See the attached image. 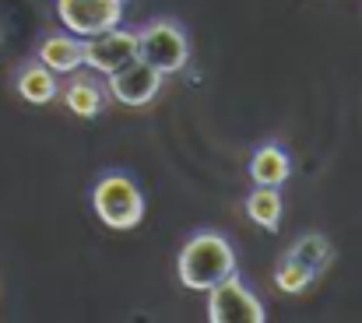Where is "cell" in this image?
<instances>
[{"label":"cell","instance_id":"cell-6","mask_svg":"<svg viewBox=\"0 0 362 323\" xmlns=\"http://www.w3.org/2000/svg\"><path fill=\"white\" fill-rule=\"evenodd\" d=\"M127 0H57V18L67 32L88 39L123 25Z\"/></svg>","mask_w":362,"mask_h":323},{"label":"cell","instance_id":"cell-3","mask_svg":"<svg viewBox=\"0 0 362 323\" xmlns=\"http://www.w3.org/2000/svg\"><path fill=\"white\" fill-rule=\"evenodd\" d=\"M92 208L106 228L130 232L144 221V194L127 172H106L92 190Z\"/></svg>","mask_w":362,"mask_h":323},{"label":"cell","instance_id":"cell-12","mask_svg":"<svg viewBox=\"0 0 362 323\" xmlns=\"http://www.w3.org/2000/svg\"><path fill=\"white\" fill-rule=\"evenodd\" d=\"M281 257H288V260H296V264H303L313 278H320L331 264H334V246H331V239L327 235H320V232H306V235H299Z\"/></svg>","mask_w":362,"mask_h":323},{"label":"cell","instance_id":"cell-2","mask_svg":"<svg viewBox=\"0 0 362 323\" xmlns=\"http://www.w3.org/2000/svg\"><path fill=\"white\" fill-rule=\"evenodd\" d=\"M137 57L162 78L180 74L190 64V35L176 18H155L137 28Z\"/></svg>","mask_w":362,"mask_h":323},{"label":"cell","instance_id":"cell-9","mask_svg":"<svg viewBox=\"0 0 362 323\" xmlns=\"http://www.w3.org/2000/svg\"><path fill=\"white\" fill-rule=\"evenodd\" d=\"M35 60H42L53 74H74L78 67H85V39L74 35V32H49L39 49H35Z\"/></svg>","mask_w":362,"mask_h":323},{"label":"cell","instance_id":"cell-5","mask_svg":"<svg viewBox=\"0 0 362 323\" xmlns=\"http://www.w3.org/2000/svg\"><path fill=\"white\" fill-rule=\"evenodd\" d=\"M162 81H165V78H162L151 64H144L141 57H134L130 64H123L120 71L106 74L110 99L120 102V106H127V109L151 106V102L158 99V92H162Z\"/></svg>","mask_w":362,"mask_h":323},{"label":"cell","instance_id":"cell-11","mask_svg":"<svg viewBox=\"0 0 362 323\" xmlns=\"http://www.w3.org/2000/svg\"><path fill=\"white\" fill-rule=\"evenodd\" d=\"M14 88H18V95H21L28 106H49V102L60 95L57 74H53L42 60L21 64V71H18V78H14Z\"/></svg>","mask_w":362,"mask_h":323},{"label":"cell","instance_id":"cell-1","mask_svg":"<svg viewBox=\"0 0 362 323\" xmlns=\"http://www.w3.org/2000/svg\"><path fill=\"white\" fill-rule=\"evenodd\" d=\"M236 274V249L222 232H197L176 257V278L187 292H211L218 281Z\"/></svg>","mask_w":362,"mask_h":323},{"label":"cell","instance_id":"cell-10","mask_svg":"<svg viewBox=\"0 0 362 323\" xmlns=\"http://www.w3.org/2000/svg\"><path fill=\"white\" fill-rule=\"evenodd\" d=\"M246 172H250L253 187H278L281 190V183H288V176H292V158H288V151L281 144L267 141V144H260L250 155Z\"/></svg>","mask_w":362,"mask_h":323},{"label":"cell","instance_id":"cell-14","mask_svg":"<svg viewBox=\"0 0 362 323\" xmlns=\"http://www.w3.org/2000/svg\"><path fill=\"white\" fill-rule=\"evenodd\" d=\"M313 281H317V278H313L303 264H296V260H288V257H281L278 267H274V288H278L281 295H303Z\"/></svg>","mask_w":362,"mask_h":323},{"label":"cell","instance_id":"cell-13","mask_svg":"<svg viewBox=\"0 0 362 323\" xmlns=\"http://www.w3.org/2000/svg\"><path fill=\"white\" fill-rule=\"evenodd\" d=\"M246 215L264 232H278L281 228V194H278V187H253L250 197H246Z\"/></svg>","mask_w":362,"mask_h":323},{"label":"cell","instance_id":"cell-4","mask_svg":"<svg viewBox=\"0 0 362 323\" xmlns=\"http://www.w3.org/2000/svg\"><path fill=\"white\" fill-rule=\"evenodd\" d=\"M204 295H208V320H215V323H264L267 320L264 303L257 299V292L243 281L240 274L218 281Z\"/></svg>","mask_w":362,"mask_h":323},{"label":"cell","instance_id":"cell-7","mask_svg":"<svg viewBox=\"0 0 362 323\" xmlns=\"http://www.w3.org/2000/svg\"><path fill=\"white\" fill-rule=\"evenodd\" d=\"M134 57H137V28L117 25V28H106V32L85 39V67L103 78L120 71Z\"/></svg>","mask_w":362,"mask_h":323},{"label":"cell","instance_id":"cell-8","mask_svg":"<svg viewBox=\"0 0 362 323\" xmlns=\"http://www.w3.org/2000/svg\"><path fill=\"white\" fill-rule=\"evenodd\" d=\"M60 99H64V106L71 109L78 119H95L106 109V102H110V88H106L103 74L78 67L74 74H67V85H64Z\"/></svg>","mask_w":362,"mask_h":323}]
</instances>
